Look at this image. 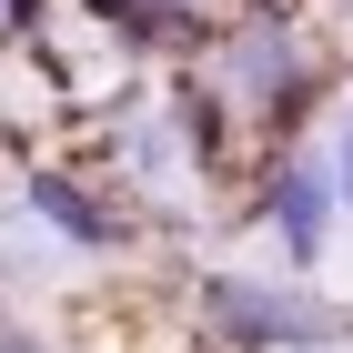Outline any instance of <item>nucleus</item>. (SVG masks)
Listing matches in <instances>:
<instances>
[{"mask_svg": "<svg viewBox=\"0 0 353 353\" xmlns=\"http://www.w3.org/2000/svg\"><path fill=\"white\" fill-rule=\"evenodd\" d=\"M30 192H41V202H51V212L71 222V243H101V212H91V202H81L71 182H30Z\"/></svg>", "mask_w": 353, "mask_h": 353, "instance_id": "f257e3e1", "label": "nucleus"}, {"mask_svg": "<svg viewBox=\"0 0 353 353\" xmlns=\"http://www.w3.org/2000/svg\"><path fill=\"white\" fill-rule=\"evenodd\" d=\"M101 10H132V0H101Z\"/></svg>", "mask_w": 353, "mask_h": 353, "instance_id": "f03ea898", "label": "nucleus"}]
</instances>
